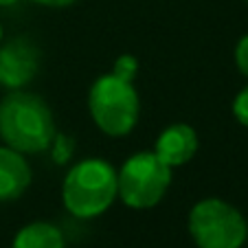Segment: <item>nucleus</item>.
I'll list each match as a JSON object with an SVG mask.
<instances>
[{"instance_id": "nucleus-1", "label": "nucleus", "mask_w": 248, "mask_h": 248, "mask_svg": "<svg viewBox=\"0 0 248 248\" xmlns=\"http://www.w3.org/2000/svg\"><path fill=\"white\" fill-rule=\"evenodd\" d=\"M53 112L42 97L27 90H9L0 101V139L20 154H40L55 139Z\"/></svg>"}, {"instance_id": "nucleus-2", "label": "nucleus", "mask_w": 248, "mask_h": 248, "mask_svg": "<svg viewBox=\"0 0 248 248\" xmlns=\"http://www.w3.org/2000/svg\"><path fill=\"white\" fill-rule=\"evenodd\" d=\"M117 171L103 158H86L68 169L62 185V198L75 217H97L110 209L117 198Z\"/></svg>"}, {"instance_id": "nucleus-3", "label": "nucleus", "mask_w": 248, "mask_h": 248, "mask_svg": "<svg viewBox=\"0 0 248 248\" xmlns=\"http://www.w3.org/2000/svg\"><path fill=\"white\" fill-rule=\"evenodd\" d=\"M88 110L94 125L108 136H125L134 130L140 114L139 93L130 79L108 73L101 75L88 93Z\"/></svg>"}, {"instance_id": "nucleus-4", "label": "nucleus", "mask_w": 248, "mask_h": 248, "mask_svg": "<svg viewBox=\"0 0 248 248\" xmlns=\"http://www.w3.org/2000/svg\"><path fill=\"white\" fill-rule=\"evenodd\" d=\"M189 233L198 248H242L248 224L233 204L206 198L189 211Z\"/></svg>"}, {"instance_id": "nucleus-5", "label": "nucleus", "mask_w": 248, "mask_h": 248, "mask_svg": "<svg viewBox=\"0 0 248 248\" xmlns=\"http://www.w3.org/2000/svg\"><path fill=\"white\" fill-rule=\"evenodd\" d=\"M171 185V167L154 152L130 156L117 173V196L130 209H152L165 198Z\"/></svg>"}, {"instance_id": "nucleus-6", "label": "nucleus", "mask_w": 248, "mask_h": 248, "mask_svg": "<svg viewBox=\"0 0 248 248\" xmlns=\"http://www.w3.org/2000/svg\"><path fill=\"white\" fill-rule=\"evenodd\" d=\"M40 68V48L29 38H14L0 46V84L20 90L31 84Z\"/></svg>"}, {"instance_id": "nucleus-7", "label": "nucleus", "mask_w": 248, "mask_h": 248, "mask_svg": "<svg viewBox=\"0 0 248 248\" xmlns=\"http://www.w3.org/2000/svg\"><path fill=\"white\" fill-rule=\"evenodd\" d=\"M198 152V134L187 123H171L156 139L154 154L169 167L187 165Z\"/></svg>"}, {"instance_id": "nucleus-8", "label": "nucleus", "mask_w": 248, "mask_h": 248, "mask_svg": "<svg viewBox=\"0 0 248 248\" xmlns=\"http://www.w3.org/2000/svg\"><path fill=\"white\" fill-rule=\"evenodd\" d=\"M31 185V167L24 160V154L0 147V200H18Z\"/></svg>"}, {"instance_id": "nucleus-9", "label": "nucleus", "mask_w": 248, "mask_h": 248, "mask_svg": "<svg viewBox=\"0 0 248 248\" xmlns=\"http://www.w3.org/2000/svg\"><path fill=\"white\" fill-rule=\"evenodd\" d=\"M11 248H64V235L48 222H31L18 231Z\"/></svg>"}, {"instance_id": "nucleus-10", "label": "nucleus", "mask_w": 248, "mask_h": 248, "mask_svg": "<svg viewBox=\"0 0 248 248\" xmlns=\"http://www.w3.org/2000/svg\"><path fill=\"white\" fill-rule=\"evenodd\" d=\"M51 147H53V158L60 165H64L68 160V156L73 154V150H75V143H73V139H68L64 134H55Z\"/></svg>"}, {"instance_id": "nucleus-11", "label": "nucleus", "mask_w": 248, "mask_h": 248, "mask_svg": "<svg viewBox=\"0 0 248 248\" xmlns=\"http://www.w3.org/2000/svg\"><path fill=\"white\" fill-rule=\"evenodd\" d=\"M136 70H139V62H136L132 55H121L117 62H114L112 73L114 75H119V77H123V79L134 81Z\"/></svg>"}, {"instance_id": "nucleus-12", "label": "nucleus", "mask_w": 248, "mask_h": 248, "mask_svg": "<svg viewBox=\"0 0 248 248\" xmlns=\"http://www.w3.org/2000/svg\"><path fill=\"white\" fill-rule=\"evenodd\" d=\"M233 114H235V119H237L242 125L248 127V86L239 90L237 97H235V101H233Z\"/></svg>"}, {"instance_id": "nucleus-13", "label": "nucleus", "mask_w": 248, "mask_h": 248, "mask_svg": "<svg viewBox=\"0 0 248 248\" xmlns=\"http://www.w3.org/2000/svg\"><path fill=\"white\" fill-rule=\"evenodd\" d=\"M235 64H237L239 73L248 77V33L244 38H239L237 46H235Z\"/></svg>"}, {"instance_id": "nucleus-14", "label": "nucleus", "mask_w": 248, "mask_h": 248, "mask_svg": "<svg viewBox=\"0 0 248 248\" xmlns=\"http://www.w3.org/2000/svg\"><path fill=\"white\" fill-rule=\"evenodd\" d=\"M31 2H38L42 7H55V9H62V7H70L75 0H31Z\"/></svg>"}, {"instance_id": "nucleus-15", "label": "nucleus", "mask_w": 248, "mask_h": 248, "mask_svg": "<svg viewBox=\"0 0 248 248\" xmlns=\"http://www.w3.org/2000/svg\"><path fill=\"white\" fill-rule=\"evenodd\" d=\"M20 0H0V7H14V5H18Z\"/></svg>"}, {"instance_id": "nucleus-16", "label": "nucleus", "mask_w": 248, "mask_h": 248, "mask_svg": "<svg viewBox=\"0 0 248 248\" xmlns=\"http://www.w3.org/2000/svg\"><path fill=\"white\" fill-rule=\"evenodd\" d=\"M0 42H2V27H0Z\"/></svg>"}, {"instance_id": "nucleus-17", "label": "nucleus", "mask_w": 248, "mask_h": 248, "mask_svg": "<svg viewBox=\"0 0 248 248\" xmlns=\"http://www.w3.org/2000/svg\"><path fill=\"white\" fill-rule=\"evenodd\" d=\"M246 2H248V0H246Z\"/></svg>"}]
</instances>
